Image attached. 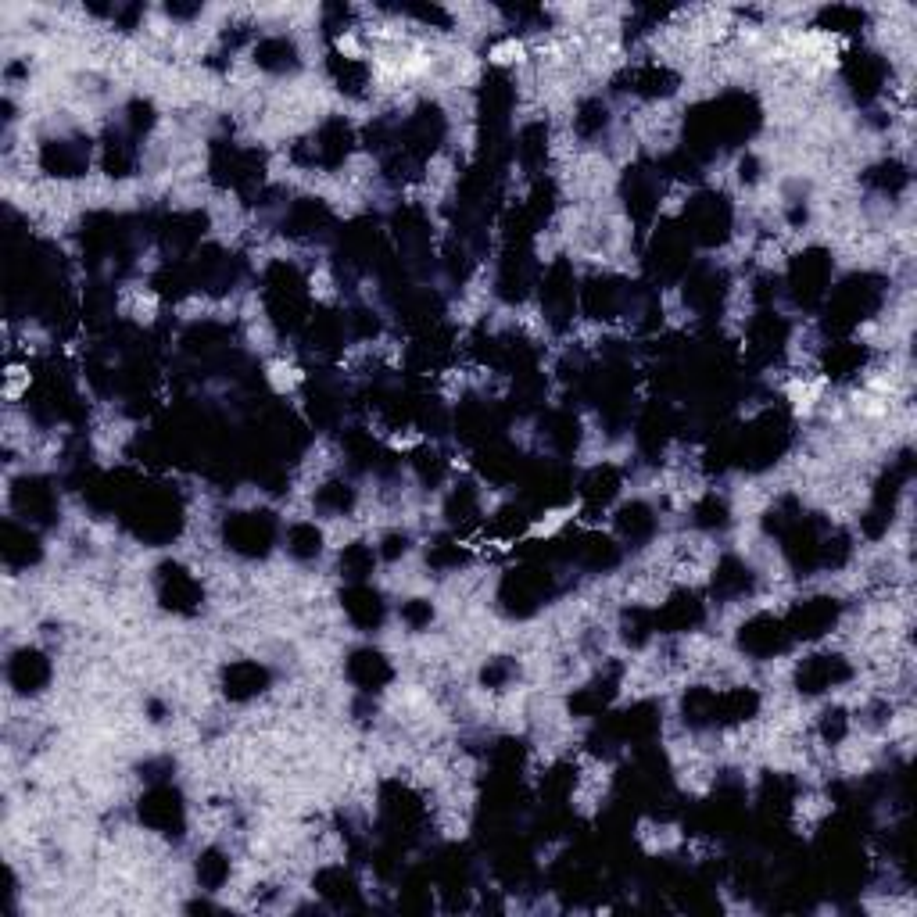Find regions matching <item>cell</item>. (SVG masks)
<instances>
[{
	"instance_id": "6da1fadb",
	"label": "cell",
	"mask_w": 917,
	"mask_h": 917,
	"mask_svg": "<svg viewBox=\"0 0 917 917\" xmlns=\"http://www.w3.org/2000/svg\"><path fill=\"white\" fill-rule=\"evenodd\" d=\"M878 301H882V291L875 287V280H871V276L860 280L857 276V280H849L846 287L835 291V298L828 301V326H832V330H853L860 319H867L878 309Z\"/></svg>"
},
{
	"instance_id": "7a4b0ae2",
	"label": "cell",
	"mask_w": 917,
	"mask_h": 917,
	"mask_svg": "<svg viewBox=\"0 0 917 917\" xmlns=\"http://www.w3.org/2000/svg\"><path fill=\"white\" fill-rule=\"evenodd\" d=\"M731 230V208L717 194H699L685 208V237L699 244H720Z\"/></svg>"
},
{
	"instance_id": "3957f363",
	"label": "cell",
	"mask_w": 917,
	"mask_h": 917,
	"mask_svg": "<svg viewBox=\"0 0 917 917\" xmlns=\"http://www.w3.org/2000/svg\"><path fill=\"white\" fill-rule=\"evenodd\" d=\"M226 541L244 556H262L273 545V520L266 513H240L226 523Z\"/></svg>"
},
{
	"instance_id": "277c9868",
	"label": "cell",
	"mask_w": 917,
	"mask_h": 917,
	"mask_svg": "<svg viewBox=\"0 0 917 917\" xmlns=\"http://www.w3.org/2000/svg\"><path fill=\"white\" fill-rule=\"evenodd\" d=\"M789 642H792V635H789V627H785V620L756 617L742 627V649H746L749 656H756V660H771V656H778Z\"/></svg>"
},
{
	"instance_id": "5b68a950",
	"label": "cell",
	"mask_w": 917,
	"mask_h": 917,
	"mask_svg": "<svg viewBox=\"0 0 917 917\" xmlns=\"http://www.w3.org/2000/svg\"><path fill=\"white\" fill-rule=\"evenodd\" d=\"M789 283H792V291H796V298L803 301V305L821 301L824 287H828V258H824L821 251H806V255H799L796 262H792Z\"/></svg>"
},
{
	"instance_id": "8992f818",
	"label": "cell",
	"mask_w": 917,
	"mask_h": 917,
	"mask_svg": "<svg viewBox=\"0 0 917 917\" xmlns=\"http://www.w3.org/2000/svg\"><path fill=\"white\" fill-rule=\"evenodd\" d=\"M835 617H839L835 599H806L792 609L785 627H789L792 638H817V635H824V631H832Z\"/></svg>"
},
{
	"instance_id": "52a82bcc",
	"label": "cell",
	"mask_w": 917,
	"mask_h": 917,
	"mask_svg": "<svg viewBox=\"0 0 917 917\" xmlns=\"http://www.w3.org/2000/svg\"><path fill=\"white\" fill-rule=\"evenodd\" d=\"M846 678H849V667L839 660V656H810L796 674L799 692H806V695L828 692V688L842 685Z\"/></svg>"
},
{
	"instance_id": "ba28073f",
	"label": "cell",
	"mask_w": 917,
	"mask_h": 917,
	"mask_svg": "<svg viewBox=\"0 0 917 917\" xmlns=\"http://www.w3.org/2000/svg\"><path fill=\"white\" fill-rule=\"evenodd\" d=\"M158 592H162V602L169 609H180V613H190V609H198L201 602V588L198 581L187 574V570H180V566H165L162 570V584H158Z\"/></svg>"
},
{
	"instance_id": "9c48e42d",
	"label": "cell",
	"mask_w": 917,
	"mask_h": 917,
	"mask_svg": "<svg viewBox=\"0 0 917 917\" xmlns=\"http://www.w3.org/2000/svg\"><path fill=\"white\" fill-rule=\"evenodd\" d=\"M86 158H90V147L79 140H51L43 147V169L51 176H79L86 169Z\"/></svg>"
},
{
	"instance_id": "30bf717a",
	"label": "cell",
	"mask_w": 917,
	"mask_h": 917,
	"mask_svg": "<svg viewBox=\"0 0 917 917\" xmlns=\"http://www.w3.org/2000/svg\"><path fill=\"white\" fill-rule=\"evenodd\" d=\"M652 620H656V631L660 627L663 631H688V627H695L703 620V602L695 599L692 592H678Z\"/></svg>"
},
{
	"instance_id": "8fae6325",
	"label": "cell",
	"mask_w": 917,
	"mask_h": 917,
	"mask_svg": "<svg viewBox=\"0 0 917 917\" xmlns=\"http://www.w3.org/2000/svg\"><path fill=\"white\" fill-rule=\"evenodd\" d=\"M846 79L860 94V101H871L885 83V65L875 58V54H853L846 65Z\"/></svg>"
},
{
	"instance_id": "7c38bea8",
	"label": "cell",
	"mask_w": 917,
	"mask_h": 917,
	"mask_svg": "<svg viewBox=\"0 0 917 917\" xmlns=\"http://www.w3.org/2000/svg\"><path fill=\"white\" fill-rule=\"evenodd\" d=\"M140 814H144V821L151 824V828H158V832H172V828H180L183 806L172 789H155L144 799Z\"/></svg>"
},
{
	"instance_id": "4fadbf2b",
	"label": "cell",
	"mask_w": 917,
	"mask_h": 917,
	"mask_svg": "<svg viewBox=\"0 0 917 917\" xmlns=\"http://www.w3.org/2000/svg\"><path fill=\"white\" fill-rule=\"evenodd\" d=\"M617 491H620V473L613 470V466H599V470L588 473L581 484V498H584V506H588V513L606 509L609 502L617 498Z\"/></svg>"
},
{
	"instance_id": "5bb4252c",
	"label": "cell",
	"mask_w": 917,
	"mask_h": 917,
	"mask_svg": "<svg viewBox=\"0 0 917 917\" xmlns=\"http://www.w3.org/2000/svg\"><path fill=\"white\" fill-rule=\"evenodd\" d=\"M631 90L642 97H667L678 90V76L667 65H660V61H649V65H638L631 72Z\"/></svg>"
},
{
	"instance_id": "9a60e30c",
	"label": "cell",
	"mask_w": 917,
	"mask_h": 917,
	"mask_svg": "<svg viewBox=\"0 0 917 917\" xmlns=\"http://www.w3.org/2000/svg\"><path fill=\"white\" fill-rule=\"evenodd\" d=\"M344 609H348V617H352L359 627H366V631L369 627H380V620H384V602H380V595L373 592V588H366V584L348 588Z\"/></svg>"
},
{
	"instance_id": "2e32d148",
	"label": "cell",
	"mask_w": 917,
	"mask_h": 917,
	"mask_svg": "<svg viewBox=\"0 0 917 917\" xmlns=\"http://www.w3.org/2000/svg\"><path fill=\"white\" fill-rule=\"evenodd\" d=\"M867 362V348L864 344H853V341H842L832 344L828 355H824V373L835 380H846V377H857L860 369Z\"/></svg>"
},
{
	"instance_id": "e0dca14e",
	"label": "cell",
	"mask_w": 917,
	"mask_h": 917,
	"mask_svg": "<svg viewBox=\"0 0 917 917\" xmlns=\"http://www.w3.org/2000/svg\"><path fill=\"white\" fill-rule=\"evenodd\" d=\"M348 674H352L366 692H373V688H380L387 678H391V667H387V660L380 652L362 649V652H355L352 663H348Z\"/></svg>"
},
{
	"instance_id": "ac0fdd59",
	"label": "cell",
	"mask_w": 917,
	"mask_h": 917,
	"mask_svg": "<svg viewBox=\"0 0 917 917\" xmlns=\"http://www.w3.org/2000/svg\"><path fill=\"white\" fill-rule=\"evenodd\" d=\"M255 61L269 72H287L298 65V51H294V43L287 36H266L255 47Z\"/></svg>"
},
{
	"instance_id": "d6986e66",
	"label": "cell",
	"mask_w": 917,
	"mask_h": 917,
	"mask_svg": "<svg viewBox=\"0 0 917 917\" xmlns=\"http://www.w3.org/2000/svg\"><path fill=\"white\" fill-rule=\"evenodd\" d=\"M269 681V674L258 663H233L230 670H226V695H233V699H248V695L262 692Z\"/></svg>"
},
{
	"instance_id": "ffe728a7",
	"label": "cell",
	"mask_w": 917,
	"mask_h": 917,
	"mask_svg": "<svg viewBox=\"0 0 917 917\" xmlns=\"http://www.w3.org/2000/svg\"><path fill=\"white\" fill-rule=\"evenodd\" d=\"M749 584H753V574H749L746 566L738 563V559H724L717 577H713V592H717L720 599H738V595L749 592Z\"/></svg>"
},
{
	"instance_id": "44dd1931",
	"label": "cell",
	"mask_w": 917,
	"mask_h": 917,
	"mask_svg": "<svg viewBox=\"0 0 917 917\" xmlns=\"http://www.w3.org/2000/svg\"><path fill=\"white\" fill-rule=\"evenodd\" d=\"M47 674H51V667H47V660H43L40 652H22V656L11 663V681H15L22 692H36V688L47 681Z\"/></svg>"
},
{
	"instance_id": "7402d4cb",
	"label": "cell",
	"mask_w": 917,
	"mask_h": 917,
	"mask_svg": "<svg viewBox=\"0 0 917 917\" xmlns=\"http://www.w3.org/2000/svg\"><path fill=\"white\" fill-rule=\"evenodd\" d=\"M652 527H656V516H652V509L642 506V502H635V506H627L624 513H620V534H624L627 541H645L652 534Z\"/></svg>"
},
{
	"instance_id": "603a6c76",
	"label": "cell",
	"mask_w": 917,
	"mask_h": 917,
	"mask_svg": "<svg viewBox=\"0 0 917 917\" xmlns=\"http://www.w3.org/2000/svg\"><path fill=\"white\" fill-rule=\"evenodd\" d=\"M319 545H323V534L316 531V523H294L291 531H287V549L298 559L319 556Z\"/></svg>"
},
{
	"instance_id": "cb8c5ba5",
	"label": "cell",
	"mask_w": 917,
	"mask_h": 917,
	"mask_svg": "<svg viewBox=\"0 0 917 917\" xmlns=\"http://www.w3.org/2000/svg\"><path fill=\"white\" fill-rule=\"evenodd\" d=\"M355 502V491L348 488V484H341V480H334V484H323L316 495V506L323 509V513H334V516H344L348 509H352Z\"/></svg>"
},
{
	"instance_id": "d4e9b609",
	"label": "cell",
	"mask_w": 917,
	"mask_h": 917,
	"mask_svg": "<svg viewBox=\"0 0 917 917\" xmlns=\"http://www.w3.org/2000/svg\"><path fill=\"white\" fill-rule=\"evenodd\" d=\"M198 878H201L205 889H219V885L230 878V860H226L223 853L208 849L205 857H201V864H198Z\"/></svg>"
},
{
	"instance_id": "484cf974",
	"label": "cell",
	"mask_w": 917,
	"mask_h": 917,
	"mask_svg": "<svg viewBox=\"0 0 917 917\" xmlns=\"http://www.w3.org/2000/svg\"><path fill=\"white\" fill-rule=\"evenodd\" d=\"M341 570L348 577H355V581H362V577L373 570V549H366V545H348V549L341 552Z\"/></svg>"
},
{
	"instance_id": "4316f807",
	"label": "cell",
	"mask_w": 917,
	"mask_h": 917,
	"mask_svg": "<svg viewBox=\"0 0 917 917\" xmlns=\"http://www.w3.org/2000/svg\"><path fill=\"white\" fill-rule=\"evenodd\" d=\"M574 126H577V133H581V137H595V133L606 126V104H602V101H584L581 112H577V119H574Z\"/></svg>"
},
{
	"instance_id": "83f0119b",
	"label": "cell",
	"mask_w": 917,
	"mask_h": 917,
	"mask_svg": "<svg viewBox=\"0 0 917 917\" xmlns=\"http://www.w3.org/2000/svg\"><path fill=\"white\" fill-rule=\"evenodd\" d=\"M867 180L875 183V187H882V190H889V194H896V190H903L907 187V169H903L900 162H885V165H878V169H871V176Z\"/></svg>"
},
{
	"instance_id": "f1b7e54d",
	"label": "cell",
	"mask_w": 917,
	"mask_h": 917,
	"mask_svg": "<svg viewBox=\"0 0 917 917\" xmlns=\"http://www.w3.org/2000/svg\"><path fill=\"white\" fill-rule=\"evenodd\" d=\"M695 523H699V527H724V523H728V506H724V498L706 495L703 502L695 506Z\"/></svg>"
},
{
	"instance_id": "f546056e",
	"label": "cell",
	"mask_w": 917,
	"mask_h": 917,
	"mask_svg": "<svg viewBox=\"0 0 917 917\" xmlns=\"http://www.w3.org/2000/svg\"><path fill=\"white\" fill-rule=\"evenodd\" d=\"M821 26H828V29H860L864 26V11H857V8H828V11H821Z\"/></svg>"
},
{
	"instance_id": "4dcf8cb0",
	"label": "cell",
	"mask_w": 917,
	"mask_h": 917,
	"mask_svg": "<svg viewBox=\"0 0 917 917\" xmlns=\"http://www.w3.org/2000/svg\"><path fill=\"white\" fill-rule=\"evenodd\" d=\"M846 728H849V720L842 710H828L821 717V738L824 742H842V738H846Z\"/></svg>"
},
{
	"instance_id": "1f68e13d",
	"label": "cell",
	"mask_w": 917,
	"mask_h": 917,
	"mask_svg": "<svg viewBox=\"0 0 917 917\" xmlns=\"http://www.w3.org/2000/svg\"><path fill=\"white\" fill-rule=\"evenodd\" d=\"M402 617H405V624L409 627H423V624H430V602H420V599H412L409 606L402 609Z\"/></svg>"
},
{
	"instance_id": "d6a6232c",
	"label": "cell",
	"mask_w": 917,
	"mask_h": 917,
	"mask_svg": "<svg viewBox=\"0 0 917 917\" xmlns=\"http://www.w3.org/2000/svg\"><path fill=\"white\" fill-rule=\"evenodd\" d=\"M405 549H409V538H405V534H391V538L384 541V552H380V556H384V559H398Z\"/></svg>"
}]
</instances>
